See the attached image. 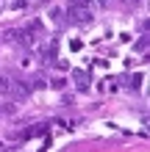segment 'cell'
<instances>
[{"label": "cell", "mask_w": 150, "mask_h": 152, "mask_svg": "<svg viewBox=\"0 0 150 152\" xmlns=\"http://www.w3.org/2000/svg\"><path fill=\"white\" fill-rule=\"evenodd\" d=\"M72 11H95V0H69V6Z\"/></svg>", "instance_id": "cell-1"}, {"label": "cell", "mask_w": 150, "mask_h": 152, "mask_svg": "<svg viewBox=\"0 0 150 152\" xmlns=\"http://www.w3.org/2000/svg\"><path fill=\"white\" fill-rule=\"evenodd\" d=\"M22 3H31V0H22Z\"/></svg>", "instance_id": "cell-5"}, {"label": "cell", "mask_w": 150, "mask_h": 152, "mask_svg": "<svg viewBox=\"0 0 150 152\" xmlns=\"http://www.w3.org/2000/svg\"><path fill=\"white\" fill-rule=\"evenodd\" d=\"M72 75H75V80H78V86L86 88V72H81V69H78V72H72Z\"/></svg>", "instance_id": "cell-2"}, {"label": "cell", "mask_w": 150, "mask_h": 152, "mask_svg": "<svg viewBox=\"0 0 150 152\" xmlns=\"http://www.w3.org/2000/svg\"><path fill=\"white\" fill-rule=\"evenodd\" d=\"M134 3H142V0H134Z\"/></svg>", "instance_id": "cell-4"}, {"label": "cell", "mask_w": 150, "mask_h": 152, "mask_svg": "<svg viewBox=\"0 0 150 152\" xmlns=\"http://www.w3.org/2000/svg\"><path fill=\"white\" fill-rule=\"evenodd\" d=\"M50 14H53V22H58V25H61V8H53Z\"/></svg>", "instance_id": "cell-3"}]
</instances>
